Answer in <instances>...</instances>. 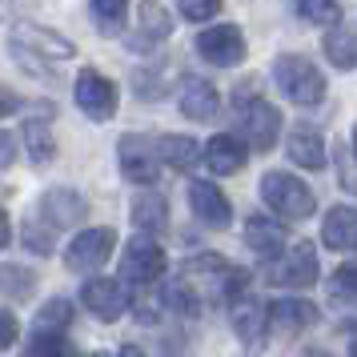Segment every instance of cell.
<instances>
[{"label":"cell","instance_id":"6da1fadb","mask_svg":"<svg viewBox=\"0 0 357 357\" xmlns=\"http://www.w3.org/2000/svg\"><path fill=\"white\" fill-rule=\"evenodd\" d=\"M237 109H241V129L249 137V145L257 153H269L281 137V113H277L269 100L257 97V81H241L237 84Z\"/></svg>","mask_w":357,"mask_h":357},{"label":"cell","instance_id":"7a4b0ae2","mask_svg":"<svg viewBox=\"0 0 357 357\" xmlns=\"http://www.w3.org/2000/svg\"><path fill=\"white\" fill-rule=\"evenodd\" d=\"M261 197H265V205L277 213V217H285V221H301L309 213L317 209V197L309 189L301 177H293L285 169H269L265 177H261Z\"/></svg>","mask_w":357,"mask_h":357},{"label":"cell","instance_id":"3957f363","mask_svg":"<svg viewBox=\"0 0 357 357\" xmlns=\"http://www.w3.org/2000/svg\"><path fill=\"white\" fill-rule=\"evenodd\" d=\"M277 84H281V93L293 100V105H321L325 100V77L317 73V65H309L305 56H281L273 68Z\"/></svg>","mask_w":357,"mask_h":357},{"label":"cell","instance_id":"277c9868","mask_svg":"<svg viewBox=\"0 0 357 357\" xmlns=\"http://www.w3.org/2000/svg\"><path fill=\"white\" fill-rule=\"evenodd\" d=\"M169 269V257L165 249L153 237H132L125 245V261H121V281H132V285H157Z\"/></svg>","mask_w":357,"mask_h":357},{"label":"cell","instance_id":"5b68a950","mask_svg":"<svg viewBox=\"0 0 357 357\" xmlns=\"http://www.w3.org/2000/svg\"><path fill=\"white\" fill-rule=\"evenodd\" d=\"M116 249V229L97 225V229H84L77 241L65 249V265L73 273H97L105 261L113 257Z\"/></svg>","mask_w":357,"mask_h":357},{"label":"cell","instance_id":"8992f818","mask_svg":"<svg viewBox=\"0 0 357 357\" xmlns=\"http://www.w3.org/2000/svg\"><path fill=\"white\" fill-rule=\"evenodd\" d=\"M116 84L97 73V68H81L77 73V105H81L84 116H93V121H113L116 113Z\"/></svg>","mask_w":357,"mask_h":357},{"label":"cell","instance_id":"52a82bcc","mask_svg":"<svg viewBox=\"0 0 357 357\" xmlns=\"http://www.w3.org/2000/svg\"><path fill=\"white\" fill-rule=\"evenodd\" d=\"M8 45L33 52V56H40V61H73V56H77L73 40H65L61 33H52V29H45V24H29V20L13 29Z\"/></svg>","mask_w":357,"mask_h":357},{"label":"cell","instance_id":"ba28073f","mask_svg":"<svg viewBox=\"0 0 357 357\" xmlns=\"http://www.w3.org/2000/svg\"><path fill=\"white\" fill-rule=\"evenodd\" d=\"M197 52L217 68H233L245 61V36L237 24H217V29H205L197 36Z\"/></svg>","mask_w":357,"mask_h":357},{"label":"cell","instance_id":"9c48e42d","mask_svg":"<svg viewBox=\"0 0 357 357\" xmlns=\"http://www.w3.org/2000/svg\"><path fill=\"white\" fill-rule=\"evenodd\" d=\"M121 173L132 181V185H157L161 177V153L157 145H149L145 137H125L121 141Z\"/></svg>","mask_w":357,"mask_h":357},{"label":"cell","instance_id":"30bf717a","mask_svg":"<svg viewBox=\"0 0 357 357\" xmlns=\"http://www.w3.org/2000/svg\"><path fill=\"white\" fill-rule=\"evenodd\" d=\"M81 301H84V309H89L93 317L116 321V317L125 313V305H129V293H125V285L113 281V277H89V281L81 285Z\"/></svg>","mask_w":357,"mask_h":357},{"label":"cell","instance_id":"8fae6325","mask_svg":"<svg viewBox=\"0 0 357 357\" xmlns=\"http://www.w3.org/2000/svg\"><path fill=\"white\" fill-rule=\"evenodd\" d=\"M36 217L52 229H73L77 221L89 217V201H84L77 189H49V193L40 197V209Z\"/></svg>","mask_w":357,"mask_h":357},{"label":"cell","instance_id":"7c38bea8","mask_svg":"<svg viewBox=\"0 0 357 357\" xmlns=\"http://www.w3.org/2000/svg\"><path fill=\"white\" fill-rule=\"evenodd\" d=\"M189 205H193L197 221L209 229H229L233 221V205L213 181H189Z\"/></svg>","mask_w":357,"mask_h":357},{"label":"cell","instance_id":"4fadbf2b","mask_svg":"<svg viewBox=\"0 0 357 357\" xmlns=\"http://www.w3.org/2000/svg\"><path fill=\"white\" fill-rule=\"evenodd\" d=\"M229 321H233V333L249 345V349H261L265 345V329H269V309L261 305L257 297H237L229 305Z\"/></svg>","mask_w":357,"mask_h":357},{"label":"cell","instance_id":"5bb4252c","mask_svg":"<svg viewBox=\"0 0 357 357\" xmlns=\"http://www.w3.org/2000/svg\"><path fill=\"white\" fill-rule=\"evenodd\" d=\"M317 273H321L317 245L297 241L293 245V253H285V265L277 269V281L289 285V289H309V285H317Z\"/></svg>","mask_w":357,"mask_h":357},{"label":"cell","instance_id":"9a60e30c","mask_svg":"<svg viewBox=\"0 0 357 357\" xmlns=\"http://www.w3.org/2000/svg\"><path fill=\"white\" fill-rule=\"evenodd\" d=\"M321 245H325V249L354 253V249H357V209H349V205H333V209L325 213Z\"/></svg>","mask_w":357,"mask_h":357},{"label":"cell","instance_id":"2e32d148","mask_svg":"<svg viewBox=\"0 0 357 357\" xmlns=\"http://www.w3.org/2000/svg\"><path fill=\"white\" fill-rule=\"evenodd\" d=\"M245 241H249V249H253L261 261H273L277 253L285 249V225L261 217V213H253L249 225H245Z\"/></svg>","mask_w":357,"mask_h":357},{"label":"cell","instance_id":"e0dca14e","mask_svg":"<svg viewBox=\"0 0 357 357\" xmlns=\"http://www.w3.org/2000/svg\"><path fill=\"white\" fill-rule=\"evenodd\" d=\"M205 161H209L213 173L233 177V173H241V169H245V161H249V149H245L233 132H221V137H213L209 145H205Z\"/></svg>","mask_w":357,"mask_h":357},{"label":"cell","instance_id":"ac0fdd59","mask_svg":"<svg viewBox=\"0 0 357 357\" xmlns=\"http://www.w3.org/2000/svg\"><path fill=\"white\" fill-rule=\"evenodd\" d=\"M269 321H273L277 333L293 337V333H301V329H309V325L317 321V309L309 305V301L285 297V301H273V305H269Z\"/></svg>","mask_w":357,"mask_h":357},{"label":"cell","instance_id":"d6986e66","mask_svg":"<svg viewBox=\"0 0 357 357\" xmlns=\"http://www.w3.org/2000/svg\"><path fill=\"white\" fill-rule=\"evenodd\" d=\"M285 149H289V157L301 165V169H325V141L313 125H297V129L285 137Z\"/></svg>","mask_w":357,"mask_h":357},{"label":"cell","instance_id":"ffe728a7","mask_svg":"<svg viewBox=\"0 0 357 357\" xmlns=\"http://www.w3.org/2000/svg\"><path fill=\"white\" fill-rule=\"evenodd\" d=\"M217 105H221L217 89L209 81H201V77H189L185 97H181V113L189 116V121H213L217 116Z\"/></svg>","mask_w":357,"mask_h":357},{"label":"cell","instance_id":"44dd1931","mask_svg":"<svg viewBox=\"0 0 357 357\" xmlns=\"http://www.w3.org/2000/svg\"><path fill=\"white\" fill-rule=\"evenodd\" d=\"M132 225L145 229V233H165L169 229V201L157 189H145V193L132 201Z\"/></svg>","mask_w":357,"mask_h":357},{"label":"cell","instance_id":"7402d4cb","mask_svg":"<svg viewBox=\"0 0 357 357\" xmlns=\"http://www.w3.org/2000/svg\"><path fill=\"white\" fill-rule=\"evenodd\" d=\"M157 153H161V161L169 169H177V173H193L197 165H201V145H197L193 137H161L157 141Z\"/></svg>","mask_w":357,"mask_h":357},{"label":"cell","instance_id":"603a6c76","mask_svg":"<svg viewBox=\"0 0 357 357\" xmlns=\"http://www.w3.org/2000/svg\"><path fill=\"white\" fill-rule=\"evenodd\" d=\"M325 56L337 68H357V29L354 24H337L325 36Z\"/></svg>","mask_w":357,"mask_h":357},{"label":"cell","instance_id":"cb8c5ba5","mask_svg":"<svg viewBox=\"0 0 357 357\" xmlns=\"http://www.w3.org/2000/svg\"><path fill=\"white\" fill-rule=\"evenodd\" d=\"M24 149H29V157H33L40 169L56 157V141H52L49 125H40V121H29L24 125Z\"/></svg>","mask_w":357,"mask_h":357},{"label":"cell","instance_id":"d4e9b609","mask_svg":"<svg viewBox=\"0 0 357 357\" xmlns=\"http://www.w3.org/2000/svg\"><path fill=\"white\" fill-rule=\"evenodd\" d=\"M297 17L317 29H337L341 24V4L337 0H297Z\"/></svg>","mask_w":357,"mask_h":357},{"label":"cell","instance_id":"484cf974","mask_svg":"<svg viewBox=\"0 0 357 357\" xmlns=\"http://www.w3.org/2000/svg\"><path fill=\"white\" fill-rule=\"evenodd\" d=\"M141 33H145V40H165L173 33V17L165 13V4H157V0L141 4Z\"/></svg>","mask_w":357,"mask_h":357},{"label":"cell","instance_id":"4316f807","mask_svg":"<svg viewBox=\"0 0 357 357\" xmlns=\"http://www.w3.org/2000/svg\"><path fill=\"white\" fill-rule=\"evenodd\" d=\"M125 8H129V0H93V20H97L100 33L105 36L121 33V24H125Z\"/></svg>","mask_w":357,"mask_h":357},{"label":"cell","instance_id":"83f0119b","mask_svg":"<svg viewBox=\"0 0 357 357\" xmlns=\"http://www.w3.org/2000/svg\"><path fill=\"white\" fill-rule=\"evenodd\" d=\"M36 289V273H29V269H20V265H4V297L8 301H29Z\"/></svg>","mask_w":357,"mask_h":357},{"label":"cell","instance_id":"f1b7e54d","mask_svg":"<svg viewBox=\"0 0 357 357\" xmlns=\"http://www.w3.org/2000/svg\"><path fill=\"white\" fill-rule=\"evenodd\" d=\"M29 357H73V345L56 329H36L29 341Z\"/></svg>","mask_w":357,"mask_h":357},{"label":"cell","instance_id":"f546056e","mask_svg":"<svg viewBox=\"0 0 357 357\" xmlns=\"http://www.w3.org/2000/svg\"><path fill=\"white\" fill-rule=\"evenodd\" d=\"M68 321H73V305H68L65 297H52V301H45V305H40V313H36V325H40V329H56V333H61Z\"/></svg>","mask_w":357,"mask_h":357},{"label":"cell","instance_id":"4dcf8cb0","mask_svg":"<svg viewBox=\"0 0 357 357\" xmlns=\"http://www.w3.org/2000/svg\"><path fill=\"white\" fill-rule=\"evenodd\" d=\"M52 233H56V229L45 225L40 217H36V221H24V245H29V249H36V253H52V249H56Z\"/></svg>","mask_w":357,"mask_h":357},{"label":"cell","instance_id":"1f68e13d","mask_svg":"<svg viewBox=\"0 0 357 357\" xmlns=\"http://www.w3.org/2000/svg\"><path fill=\"white\" fill-rule=\"evenodd\" d=\"M333 297L337 301H357V261L341 265L337 273H333Z\"/></svg>","mask_w":357,"mask_h":357},{"label":"cell","instance_id":"d6a6232c","mask_svg":"<svg viewBox=\"0 0 357 357\" xmlns=\"http://www.w3.org/2000/svg\"><path fill=\"white\" fill-rule=\"evenodd\" d=\"M181 13L189 20H209L221 13V0H181Z\"/></svg>","mask_w":357,"mask_h":357},{"label":"cell","instance_id":"836d02e7","mask_svg":"<svg viewBox=\"0 0 357 357\" xmlns=\"http://www.w3.org/2000/svg\"><path fill=\"white\" fill-rule=\"evenodd\" d=\"M0 321H4V349H13V345H17V317H13V313H0Z\"/></svg>","mask_w":357,"mask_h":357},{"label":"cell","instance_id":"e575fe53","mask_svg":"<svg viewBox=\"0 0 357 357\" xmlns=\"http://www.w3.org/2000/svg\"><path fill=\"white\" fill-rule=\"evenodd\" d=\"M13 161H17V141H13V132L4 129V169H13Z\"/></svg>","mask_w":357,"mask_h":357},{"label":"cell","instance_id":"d590c367","mask_svg":"<svg viewBox=\"0 0 357 357\" xmlns=\"http://www.w3.org/2000/svg\"><path fill=\"white\" fill-rule=\"evenodd\" d=\"M121 357H145V349H137V345H121Z\"/></svg>","mask_w":357,"mask_h":357},{"label":"cell","instance_id":"8d00e7d4","mask_svg":"<svg viewBox=\"0 0 357 357\" xmlns=\"http://www.w3.org/2000/svg\"><path fill=\"white\" fill-rule=\"evenodd\" d=\"M305 357H329V354H305Z\"/></svg>","mask_w":357,"mask_h":357},{"label":"cell","instance_id":"74e56055","mask_svg":"<svg viewBox=\"0 0 357 357\" xmlns=\"http://www.w3.org/2000/svg\"><path fill=\"white\" fill-rule=\"evenodd\" d=\"M354 153H357V129H354Z\"/></svg>","mask_w":357,"mask_h":357},{"label":"cell","instance_id":"f35d334b","mask_svg":"<svg viewBox=\"0 0 357 357\" xmlns=\"http://www.w3.org/2000/svg\"><path fill=\"white\" fill-rule=\"evenodd\" d=\"M354 357H357V345H354Z\"/></svg>","mask_w":357,"mask_h":357}]
</instances>
